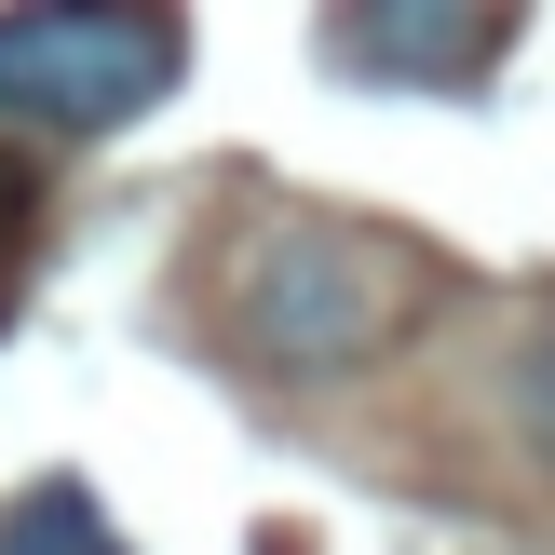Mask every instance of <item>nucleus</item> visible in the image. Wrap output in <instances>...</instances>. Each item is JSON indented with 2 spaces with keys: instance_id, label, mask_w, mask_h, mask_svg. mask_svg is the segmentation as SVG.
Returning <instances> with one entry per match:
<instances>
[{
  "instance_id": "obj_2",
  "label": "nucleus",
  "mask_w": 555,
  "mask_h": 555,
  "mask_svg": "<svg viewBox=\"0 0 555 555\" xmlns=\"http://www.w3.org/2000/svg\"><path fill=\"white\" fill-rule=\"evenodd\" d=\"M177 68H190L177 14H108V0L0 14V122L14 135H122L177 95Z\"/></svg>"
},
{
  "instance_id": "obj_3",
  "label": "nucleus",
  "mask_w": 555,
  "mask_h": 555,
  "mask_svg": "<svg viewBox=\"0 0 555 555\" xmlns=\"http://www.w3.org/2000/svg\"><path fill=\"white\" fill-rule=\"evenodd\" d=\"M515 14L502 0H379V14H325L312 54L339 81H393V95H475L502 68Z\"/></svg>"
},
{
  "instance_id": "obj_1",
  "label": "nucleus",
  "mask_w": 555,
  "mask_h": 555,
  "mask_svg": "<svg viewBox=\"0 0 555 555\" xmlns=\"http://www.w3.org/2000/svg\"><path fill=\"white\" fill-rule=\"evenodd\" d=\"M393 312H406V258L366 244V231H339V217H258L244 258H231V325H244V352L285 366V379L366 366V352L393 339Z\"/></svg>"
},
{
  "instance_id": "obj_6",
  "label": "nucleus",
  "mask_w": 555,
  "mask_h": 555,
  "mask_svg": "<svg viewBox=\"0 0 555 555\" xmlns=\"http://www.w3.org/2000/svg\"><path fill=\"white\" fill-rule=\"evenodd\" d=\"M515 421H529V434H542V448H555V339L529 352V366H515Z\"/></svg>"
},
{
  "instance_id": "obj_4",
  "label": "nucleus",
  "mask_w": 555,
  "mask_h": 555,
  "mask_svg": "<svg viewBox=\"0 0 555 555\" xmlns=\"http://www.w3.org/2000/svg\"><path fill=\"white\" fill-rule=\"evenodd\" d=\"M0 555H122V529L95 515L81 475H41V488H14V515H0Z\"/></svg>"
},
{
  "instance_id": "obj_5",
  "label": "nucleus",
  "mask_w": 555,
  "mask_h": 555,
  "mask_svg": "<svg viewBox=\"0 0 555 555\" xmlns=\"http://www.w3.org/2000/svg\"><path fill=\"white\" fill-rule=\"evenodd\" d=\"M41 217H54L41 163H27V150H0V325H14V298H27V258H41Z\"/></svg>"
}]
</instances>
